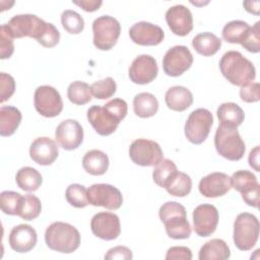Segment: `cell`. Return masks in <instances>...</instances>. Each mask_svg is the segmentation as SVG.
<instances>
[{"instance_id": "cell-1", "label": "cell", "mask_w": 260, "mask_h": 260, "mask_svg": "<svg viewBox=\"0 0 260 260\" xmlns=\"http://www.w3.org/2000/svg\"><path fill=\"white\" fill-rule=\"evenodd\" d=\"M219 70L223 77L234 85L243 86L256 77L253 63L238 51H228L219 60Z\"/></svg>"}, {"instance_id": "cell-2", "label": "cell", "mask_w": 260, "mask_h": 260, "mask_svg": "<svg viewBox=\"0 0 260 260\" xmlns=\"http://www.w3.org/2000/svg\"><path fill=\"white\" fill-rule=\"evenodd\" d=\"M168 236L174 240H184L191 236V225L187 219L185 207L176 201L164 203L158 210Z\"/></svg>"}, {"instance_id": "cell-3", "label": "cell", "mask_w": 260, "mask_h": 260, "mask_svg": "<svg viewBox=\"0 0 260 260\" xmlns=\"http://www.w3.org/2000/svg\"><path fill=\"white\" fill-rule=\"evenodd\" d=\"M45 242L51 250L69 254L78 249L80 245V234L70 223L55 221L47 228Z\"/></svg>"}, {"instance_id": "cell-4", "label": "cell", "mask_w": 260, "mask_h": 260, "mask_svg": "<svg viewBox=\"0 0 260 260\" xmlns=\"http://www.w3.org/2000/svg\"><path fill=\"white\" fill-rule=\"evenodd\" d=\"M214 146L219 155L236 161L245 154V142L235 127L219 125L214 135Z\"/></svg>"}, {"instance_id": "cell-5", "label": "cell", "mask_w": 260, "mask_h": 260, "mask_svg": "<svg viewBox=\"0 0 260 260\" xmlns=\"http://www.w3.org/2000/svg\"><path fill=\"white\" fill-rule=\"evenodd\" d=\"M260 224L257 217L249 212L238 214L234 222V243L241 251L251 250L259 238Z\"/></svg>"}, {"instance_id": "cell-6", "label": "cell", "mask_w": 260, "mask_h": 260, "mask_svg": "<svg viewBox=\"0 0 260 260\" xmlns=\"http://www.w3.org/2000/svg\"><path fill=\"white\" fill-rule=\"evenodd\" d=\"M93 45L102 51L111 50L117 43L120 34V22L113 16L102 15L92 22Z\"/></svg>"}, {"instance_id": "cell-7", "label": "cell", "mask_w": 260, "mask_h": 260, "mask_svg": "<svg viewBox=\"0 0 260 260\" xmlns=\"http://www.w3.org/2000/svg\"><path fill=\"white\" fill-rule=\"evenodd\" d=\"M4 26L13 39L28 37L38 40L44 32L47 22L35 14H18L11 17Z\"/></svg>"}, {"instance_id": "cell-8", "label": "cell", "mask_w": 260, "mask_h": 260, "mask_svg": "<svg viewBox=\"0 0 260 260\" xmlns=\"http://www.w3.org/2000/svg\"><path fill=\"white\" fill-rule=\"evenodd\" d=\"M213 117L207 109H196L188 117L184 131L186 138L193 144H201L209 135Z\"/></svg>"}, {"instance_id": "cell-9", "label": "cell", "mask_w": 260, "mask_h": 260, "mask_svg": "<svg viewBox=\"0 0 260 260\" xmlns=\"http://www.w3.org/2000/svg\"><path fill=\"white\" fill-rule=\"evenodd\" d=\"M129 156L138 166L154 167L164 158V152L157 142L145 138H138L130 144Z\"/></svg>"}, {"instance_id": "cell-10", "label": "cell", "mask_w": 260, "mask_h": 260, "mask_svg": "<svg viewBox=\"0 0 260 260\" xmlns=\"http://www.w3.org/2000/svg\"><path fill=\"white\" fill-rule=\"evenodd\" d=\"M34 104L37 112L46 118L56 117L63 110V102L59 91L50 85H41L36 89Z\"/></svg>"}, {"instance_id": "cell-11", "label": "cell", "mask_w": 260, "mask_h": 260, "mask_svg": "<svg viewBox=\"0 0 260 260\" xmlns=\"http://www.w3.org/2000/svg\"><path fill=\"white\" fill-rule=\"evenodd\" d=\"M193 63V55L186 46L178 45L170 48L162 59L164 72L172 77H178L187 71Z\"/></svg>"}, {"instance_id": "cell-12", "label": "cell", "mask_w": 260, "mask_h": 260, "mask_svg": "<svg viewBox=\"0 0 260 260\" xmlns=\"http://www.w3.org/2000/svg\"><path fill=\"white\" fill-rule=\"evenodd\" d=\"M87 199L93 206H102L109 210L119 209L123 196L119 189L110 184H93L87 189Z\"/></svg>"}, {"instance_id": "cell-13", "label": "cell", "mask_w": 260, "mask_h": 260, "mask_svg": "<svg viewBox=\"0 0 260 260\" xmlns=\"http://www.w3.org/2000/svg\"><path fill=\"white\" fill-rule=\"evenodd\" d=\"M232 187L242 194L243 200L252 207L258 208L259 183L256 176L247 170L235 172L231 177Z\"/></svg>"}, {"instance_id": "cell-14", "label": "cell", "mask_w": 260, "mask_h": 260, "mask_svg": "<svg viewBox=\"0 0 260 260\" xmlns=\"http://www.w3.org/2000/svg\"><path fill=\"white\" fill-rule=\"evenodd\" d=\"M193 229L199 237L211 236L218 224V211L212 204H200L193 210Z\"/></svg>"}, {"instance_id": "cell-15", "label": "cell", "mask_w": 260, "mask_h": 260, "mask_svg": "<svg viewBox=\"0 0 260 260\" xmlns=\"http://www.w3.org/2000/svg\"><path fill=\"white\" fill-rule=\"evenodd\" d=\"M90 229L92 234L102 240H115L121 233L120 218L112 212H98L91 217Z\"/></svg>"}, {"instance_id": "cell-16", "label": "cell", "mask_w": 260, "mask_h": 260, "mask_svg": "<svg viewBox=\"0 0 260 260\" xmlns=\"http://www.w3.org/2000/svg\"><path fill=\"white\" fill-rule=\"evenodd\" d=\"M158 73L156 60L150 55H139L136 57L129 69L128 75L130 80L136 84H147L155 79Z\"/></svg>"}, {"instance_id": "cell-17", "label": "cell", "mask_w": 260, "mask_h": 260, "mask_svg": "<svg viewBox=\"0 0 260 260\" xmlns=\"http://www.w3.org/2000/svg\"><path fill=\"white\" fill-rule=\"evenodd\" d=\"M55 138L57 143L63 149H76L83 141L82 126L76 120H64L57 126L55 131Z\"/></svg>"}, {"instance_id": "cell-18", "label": "cell", "mask_w": 260, "mask_h": 260, "mask_svg": "<svg viewBox=\"0 0 260 260\" xmlns=\"http://www.w3.org/2000/svg\"><path fill=\"white\" fill-rule=\"evenodd\" d=\"M86 115L92 128L102 136H109L114 133L121 122L105 106L93 105L87 110Z\"/></svg>"}, {"instance_id": "cell-19", "label": "cell", "mask_w": 260, "mask_h": 260, "mask_svg": "<svg viewBox=\"0 0 260 260\" xmlns=\"http://www.w3.org/2000/svg\"><path fill=\"white\" fill-rule=\"evenodd\" d=\"M131 41L139 46H156L165 39L162 28L147 21L134 23L129 29Z\"/></svg>"}, {"instance_id": "cell-20", "label": "cell", "mask_w": 260, "mask_h": 260, "mask_svg": "<svg viewBox=\"0 0 260 260\" xmlns=\"http://www.w3.org/2000/svg\"><path fill=\"white\" fill-rule=\"evenodd\" d=\"M166 21L171 31L179 37H185L193 29L192 13L182 4L174 5L167 10Z\"/></svg>"}, {"instance_id": "cell-21", "label": "cell", "mask_w": 260, "mask_h": 260, "mask_svg": "<svg viewBox=\"0 0 260 260\" xmlns=\"http://www.w3.org/2000/svg\"><path fill=\"white\" fill-rule=\"evenodd\" d=\"M199 192L207 198H216L226 194L231 188V177L221 172H214L203 177L199 182Z\"/></svg>"}, {"instance_id": "cell-22", "label": "cell", "mask_w": 260, "mask_h": 260, "mask_svg": "<svg viewBox=\"0 0 260 260\" xmlns=\"http://www.w3.org/2000/svg\"><path fill=\"white\" fill-rule=\"evenodd\" d=\"M38 235L29 224H18L12 228L8 237L10 248L17 253H26L32 250L37 244Z\"/></svg>"}, {"instance_id": "cell-23", "label": "cell", "mask_w": 260, "mask_h": 260, "mask_svg": "<svg viewBox=\"0 0 260 260\" xmlns=\"http://www.w3.org/2000/svg\"><path fill=\"white\" fill-rule=\"evenodd\" d=\"M59 155L57 143L49 137H38L29 147V156L38 165L50 166Z\"/></svg>"}, {"instance_id": "cell-24", "label": "cell", "mask_w": 260, "mask_h": 260, "mask_svg": "<svg viewBox=\"0 0 260 260\" xmlns=\"http://www.w3.org/2000/svg\"><path fill=\"white\" fill-rule=\"evenodd\" d=\"M165 101L169 109L176 112H183L193 104V94L187 87L175 85L167 90Z\"/></svg>"}, {"instance_id": "cell-25", "label": "cell", "mask_w": 260, "mask_h": 260, "mask_svg": "<svg viewBox=\"0 0 260 260\" xmlns=\"http://www.w3.org/2000/svg\"><path fill=\"white\" fill-rule=\"evenodd\" d=\"M108 155L100 150L92 149L87 151L82 158V167L84 171L92 176H102L109 169Z\"/></svg>"}, {"instance_id": "cell-26", "label": "cell", "mask_w": 260, "mask_h": 260, "mask_svg": "<svg viewBox=\"0 0 260 260\" xmlns=\"http://www.w3.org/2000/svg\"><path fill=\"white\" fill-rule=\"evenodd\" d=\"M217 118L220 122V125L238 128L245 119V113L242 108L236 103H223L221 104L216 111Z\"/></svg>"}, {"instance_id": "cell-27", "label": "cell", "mask_w": 260, "mask_h": 260, "mask_svg": "<svg viewBox=\"0 0 260 260\" xmlns=\"http://www.w3.org/2000/svg\"><path fill=\"white\" fill-rule=\"evenodd\" d=\"M192 46L198 54L204 57H209L218 52L221 47V40L214 34L205 31L198 34L193 38Z\"/></svg>"}, {"instance_id": "cell-28", "label": "cell", "mask_w": 260, "mask_h": 260, "mask_svg": "<svg viewBox=\"0 0 260 260\" xmlns=\"http://www.w3.org/2000/svg\"><path fill=\"white\" fill-rule=\"evenodd\" d=\"M21 119V112L17 108L13 106H2L0 108V135H12L18 128Z\"/></svg>"}, {"instance_id": "cell-29", "label": "cell", "mask_w": 260, "mask_h": 260, "mask_svg": "<svg viewBox=\"0 0 260 260\" xmlns=\"http://www.w3.org/2000/svg\"><path fill=\"white\" fill-rule=\"evenodd\" d=\"M231 256V250L221 239L206 242L199 251V260H225Z\"/></svg>"}, {"instance_id": "cell-30", "label": "cell", "mask_w": 260, "mask_h": 260, "mask_svg": "<svg viewBox=\"0 0 260 260\" xmlns=\"http://www.w3.org/2000/svg\"><path fill=\"white\" fill-rule=\"evenodd\" d=\"M158 102L156 98L149 92L137 93L133 99V111L140 118H149L156 114Z\"/></svg>"}, {"instance_id": "cell-31", "label": "cell", "mask_w": 260, "mask_h": 260, "mask_svg": "<svg viewBox=\"0 0 260 260\" xmlns=\"http://www.w3.org/2000/svg\"><path fill=\"white\" fill-rule=\"evenodd\" d=\"M17 186L26 192L37 191L43 183L42 175L31 167H23L19 169L15 176Z\"/></svg>"}, {"instance_id": "cell-32", "label": "cell", "mask_w": 260, "mask_h": 260, "mask_svg": "<svg viewBox=\"0 0 260 260\" xmlns=\"http://www.w3.org/2000/svg\"><path fill=\"white\" fill-rule=\"evenodd\" d=\"M167 192L175 197H185L192 189V180L189 175L183 172H177L176 175L166 185Z\"/></svg>"}, {"instance_id": "cell-33", "label": "cell", "mask_w": 260, "mask_h": 260, "mask_svg": "<svg viewBox=\"0 0 260 260\" xmlns=\"http://www.w3.org/2000/svg\"><path fill=\"white\" fill-rule=\"evenodd\" d=\"M177 172H178L177 166L173 160L168 158H162L160 161H158L154 166V169L152 172L153 182L157 186L165 188L166 185L176 175Z\"/></svg>"}, {"instance_id": "cell-34", "label": "cell", "mask_w": 260, "mask_h": 260, "mask_svg": "<svg viewBox=\"0 0 260 260\" xmlns=\"http://www.w3.org/2000/svg\"><path fill=\"white\" fill-rule=\"evenodd\" d=\"M67 96L74 105H85L91 101L90 86L83 81H73L68 85Z\"/></svg>"}, {"instance_id": "cell-35", "label": "cell", "mask_w": 260, "mask_h": 260, "mask_svg": "<svg viewBox=\"0 0 260 260\" xmlns=\"http://www.w3.org/2000/svg\"><path fill=\"white\" fill-rule=\"evenodd\" d=\"M250 25L243 20H232L222 28V39L231 44H241Z\"/></svg>"}, {"instance_id": "cell-36", "label": "cell", "mask_w": 260, "mask_h": 260, "mask_svg": "<svg viewBox=\"0 0 260 260\" xmlns=\"http://www.w3.org/2000/svg\"><path fill=\"white\" fill-rule=\"evenodd\" d=\"M42 211L41 200L32 195L26 194L22 197L20 209L18 211V216L24 220H32L37 218Z\"/></svg>"}, {"instance_id": "cell-37", "label": "cell", "mask_w": 260, "mask_h": 260, "mask_svg": "<svg viewBox=\"0 0 260 260\" xmlns=\"http://www.w3.org/2000/svg\"><path fill=\"white\" fill-rule=\"evenodd\" d=\"M67 202L76 208H83L89 204L87 199V189L80 184H71L65 191Z\"/></svg>"}, {"instance_id": "cell-38", "label": "cell", "mask_w": 260, "mask_h": 260, "mask_svg": "<svg viewBox=\"0 0 260 260\" xmlns=\"http://www.w3.org/2000/svg\"><path fill=\"white\" fill-rule=\"evenodd\" d=\"M22 197L18 192L3 191L0 194V207L1 210L8 215H18Z\"/></svg>"}, {"instance_id": "cell-39", "label": "cell", "mask_w": 260, "mask_h": 260, "mask_svg": "<svg viewBox=\"0 0 260 260\" xmlns=\"http://www.w3.org/2000/svg\"><path fill=\"white\" fill-rule=\"evenodd\" d=\"M61 23L63 28L71 35H78L84 28V20L82 16L76 11L70 9L62 12Z\"/></svg>"}, {"instance_id": "cell-40", "label": "cell", "mask_w": 260, "mask_h": 260, "mask_svg": "<svg viewBox=\"0 0 260 260\" xmlns=\"http://www.w3.org/2000/svg\"><path fill=\"white\" fill-rule=\"evenodd\" d=\"M117 84L112 77H106L98 80L90 85L91 94L99 100H107L112 98L116 92Z\"/></svg>"}, {"instance_id": "cell-41", "label": "cell", "mask_w": 260, "mask_h": 260, "mask_svg": "<svg viewBox=\"0 0 260 260\" xmlns=\"http://www.w3.org/2000/svg\"><path fill=\"white\" fill-rule=\"evenodd\" d=\"M241 46L250 53H259L260 51V21L250 26L244 36Z\"/></svg>"}, {"instance_id": "cell-42", "label": "cell", "mask_w": 260, "mask_h": 260, "mask_svg": "<svg viewBox=\"0 0 260 260\" xmlns=\"http://www.w3.org/2000/svg\"><path fill=\"white\" fill-rule=\"evenodd\" d=\"M37 41L45 48H53L60 41V32L53 23L47 22V26L44 32Z\"/></svg>"}, {"instance_id": "cell-43", "label": "cell", "mask_w": 260, "mask_h": 260, "mask_svg": "<svg viewBox=\"0 0 260 260\" xmlns=\"http://www.w3.org/2000/svg\"><path fill=\"white\" fill-rule=\"evenodd\" d=\"M14 52L13 38L8 34L4 24L0 27V58H10Z\"/></svg>"}, {"instance_id": "cell-44", "label": "cell", "mask_w": 260, "mask_h": 260, "mask_svg": "<svg viewBox=\"0 0 260 260\" xmlns=\"http://www.w3.org/2000/svg\"><path fill=\"white\" fill-rule=\"evenodd\" d=\"M0 89H1L0 103H4L5 101L9 100L15 91L14 78L5 72H1L0 73Z\"/></svg>"}, {"instance_id": "cell-45", "label": "cell", "mask_w": 260, "mask_h": 260, "mask_svg": "<svg viewBox=\"0 0 260 260\" xmlns=\"http://www.w3.org/2000/svg\"><path fill=\"white\" fill-rule=\"evenodd\" d=\"M259 83L258 82H249L240 89V98L243 102L246 103H256L260 100L259 93Z\"/></svg>"}, {"instance_id": "cell-46", "label": "cell", "mask_w": 260, "mask_h": 260, "mask_svg": "<svg viewBox=\"0 0 260 260\" xmlns=\"http://www.w3.org/2000/svg\"><path fill=\"white\" fill-rule=\"evenodd\" d=\"M119 121H122L128 112L127 103L123 99H113L104 105Z\"/></svg>"}, {"instance_id": "cell-47", "label": "cell", "mask_w": 260, "mask_h": 260, "mask_svg": "<svg viewBox=\"0 0 260 260\" xmlns=\"http://www.w3.org/2000/svg\"><path fill=\"white\" fill-rule=\"evenodd\" d=\"M167 260L173 259H183V260H191L192 259V252L188 247L184 246H174L168 249L166 254Z\"/></svg>"}, {"instance_id": "cell-48", "label": "cell", "mask_w": 260, "mask_h": 260, "mask_svg": "<svg viewBox=\"0 0 260 260\" xmlns=\"http://www.w3.org/2000/svg\"><path fill=\"white\" fill-rule=\"evenodd\" d=\"M132 258H133L132 251L125 246H117V247L111 248L105 255V259L107 260H113V259L129 260Z\"/></svg>"}, {"instance_id": "cell-49", "label": "cell", "mask_w": 260, "mask_h": 260, "mask_svg": "<svg viewBox=\"0 0 260 260\" xmlns=\"http://www.w3.org/2000/svg\"><path fill=\"white\" fill-rule=\"evenodd\" d=\"M73 4L81 7L84 11L86 12H93L95 10H98L102 4L103 1L101 0H81V1H72Z\"/></svg>"}, {"instance_id": "cell-50", "label": "cell", "mask_w": 260, "mask_h": 260, "mask_svg": "<svg viewBox=\"0 0 260 260\" xmlns=\"http://www.w3.org/2000/svg\"><path fill=\"white\" fill-rule=\"evenodd\" d=\"M248 161L251 168H253L256 172H259V146H255L249 153Z\"/></svg>"}, {"instance_id": "cell-51", "label": "cell", "mask_w": 260, "mask_h": 260, "mask_svg": "<svg viewBox=\"0 0 260 260\" xmlns=\"http://www.w3.org/2000/svg\"><path fill=\"white\" fill-rule=\"evenodd\" d=\"M243 6L245 7V9L248 12L253 13L255 15L259 14V6H260V2L259 1H245L243 3Z\"/></svg>"}]
</instances>
